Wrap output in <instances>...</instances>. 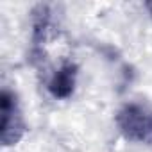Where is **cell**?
<instances>
[{
    "instance_id": "obj_3",
    "label": "cell",
    "mask_w": 152,
    "mask_h": 152,
    "mask_svg": "<svg viewBox=\"0 0 152 152\" xmlns=\"http://www.w3.org/2000/svg\"><path fill=\"white\" fill-rule=\"evenodd\" d=\"M77 75H79V68L73 61H68V59L61 61L59 66L52 70L47 81L48 93L57 100L70 99L75 91V86H77Z\"/></svg>"
},
{
    "instance_id": "obj_2",
    "label": "cell",
    "mask_w": 152,
    "mask_h": 152,
    "mask_svg": "<svg viewBox=\"0 0 152 152\" xmlns=\"http://www.w3.org/2000/svg\"><path fill=\"white\" fill-rule=\"evenodd\" d=\"M0 116H2L0 141H2L4 147H15L25 136L27 124L23 118L18 95L9 88H4L2 95H0Z\"/></svg>"
},
{
    "instance_id": "obj_1",
    "label": "cell",
    "mask_w": 152,
    "mask_h": 152,
    "mask_svg": "<svg viewBox=\"0 0 152 152\" xmlns=\"http://www.w3.org/2000/svg\"><path fill=\"white\" fill-rule=\"evenodd\" d=\"M118 132L132 143H152V106L143 100H129L115 115Z\"/></svg>"
},
{
    "instance_id": "obj_4",
    "label": "cell",
    "mask_w": 152,
    "mask_h": 152,
    "mask_svg": "<svg viewBox=\"0 0 152 152\" xmlns=\"http://www.w3.org/2000/svg\"><path fill=\"white\" fill-rule=\"evenodd\" d=\"M145 9L148 11V15H150V18H152V2H147V4H145Z\"/></svg>"
}]
</instances>
